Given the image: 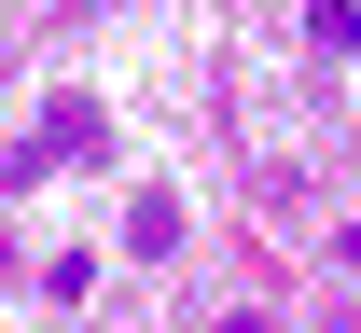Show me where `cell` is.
I'll return each instance as SVG.
<instances>
[{"instance_id": "7a4b0ae2", "label": "cell", "mask_w": 361, "mask_h": 333, "mask_svg": "<svg viewBox=\"0 0 361 333\" xmlns=\"http://www.w3.org/2000/svg\"><path fill=\"white\" fill-rule=\"evenodd\" d=\"M126 250H153V264L180 250V194H167V181H139V194H126Z\"/></svg>"}, {"instance_id": "6da1fadb", "label": "cell", "mask_w": 361, "mask_h": 333, "mask_svg": "<svg viewBox=\"0 0 361 333\" xmlns=\"http://www.w3.org/2000/svg\"><path fill=\"white\" fill-rule=\"evenodd\" d=\"M111 153V111L97 97H56L28 139H0V194H28V181H56V167H97Z\"/></svg>"}, {"instance_id": "277c9868", "label": "cell", "mask_w": 361, "mask_h": 333, "mask_svg": "<svg viewBox=\"0 0 361 333\" xmlns=\"http://www.w3.org/2000/svg\"><path fill=\"white\" fill-rule=\"evenodd\" d=\"M334 333H361V320H334Z\"/></svg>"}, {"instance_id": "3957f363", "label": "cell", "mask_w": 361, "mask_h": 333, "mask_svg": "<svg viewBox=\"0 0 361 333\" xmlns=\"http://www.w3.org/2000/svg\"><path fill=\"white\" fill-rule=\"evenodd\" d=\"M306 28H319V42H334V56H361V0H319Z\"/></svg>"}]
</instances>
